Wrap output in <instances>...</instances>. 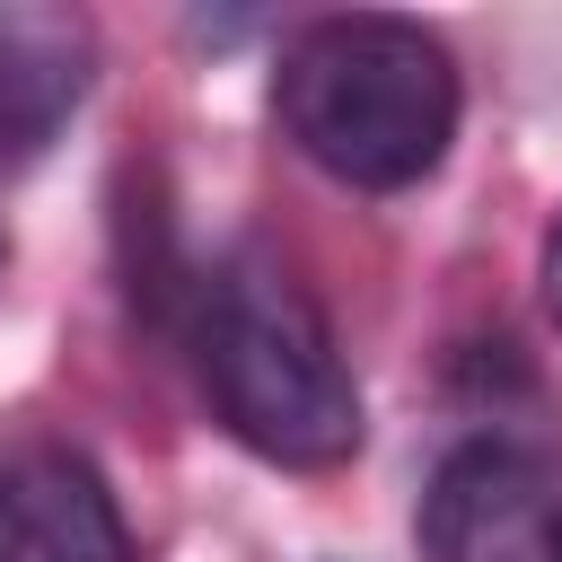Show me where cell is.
Here are the masks:
<instances>
[{"mask_svg": "<svg viewBox=\"0 0 562 562\" xmlns=\"http://www.w3.org/2000/svg\"><path fill=\"white\" fill-rule=\"evenodd\" d=\"M184 307H193V369L228 439H246L290 474H325L360 448V386L334 351L325 307L281 255L228 246L184 290Z\"/></svg>", "mask_w": 562, "mask_h": 562, "instance_id": "6da1fadb", "label": "cell"}, {"mask_svg": "<svg viewBox=\"0 0 562 562\" xmlns=\"http://www.w3.org/2000/svg\"><path fill=\"white\" fill-rule=\"evenodd\" d=\"M457 105H465L457 53L422 18H386V9L299 26L272 70V114L290 149L360 193L422 184L457 140Z\"/></svg>", "mask_w": 562, "mask_h": 562, "instance_id": "7a4b0ae2", "label": "cell"}, {"mask_svg": "<svg viewBox=\"0 0 562 562\" xmlns=\"http://www.w3.org/2000/svg\"><path fill=\"white\" fill-rule=\"evenodd\" d=\"M0 562H132V527L97 457L70 439L0 448Z\"/></svg>", "mask_w": 562, "mask_h": 562, "instance_id": "3957f363", "label": "cell"}, {"mask_svg": "<svg viewBox=\"0 0 562 562\" xmlns=\"http://www.w3.org/2000/svg\"><path fill=\"white\" fill-rule=\"evenodd\" d=\"M97 79V26L79 9H0V167H26L53 149V132L79 114Z\"/></svg>", "mask_w": 562, "mask_h": 562, "instance_id": "277c9868", "label": "cell"}, {"mask_svg": "<svg viewBox=\"0 0 562 562\" xmlns=\"http://www.w3.org/2000/svg\"><path fill=\"white\" fill-rule=\"evenodd\" d=\"M544 465L509 439H465L430 492H422V544L430 562H501L527 527H544Z\"/></svg>", "mask_w": 562, "mask_h": 562, "instance_id": "5b68a950", "label": "cell"}, {"mask_svg": "<svg viewBox=\"0 0 562 562\" xmlns=\"http://www.w3.org/2000/svg\"><path fill=\"white\" fill-rule=\"evenodd\" d=\"M544 316H553V334H562V220H553V237H544Z\"/></svg>", "mask_w": 562, "mask_h": 562, "instance_id": "8992f818", "label": "cell"}, {"mask_svg": "<svg viewBox=\"0 0 562 562\" xmlns=\"http://www.w3.org/2000/svg\"><path fill=\"white\" fill-rule=\"evenodd\" d=\"M536 544H544V553H553V562H562V501H553V509H544V527H536Z\"/></svg>", "mask_w": 562, "mask_h": 562, "instance_id": "52a82bcc", "label": "cell"}]
</instances>
